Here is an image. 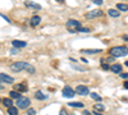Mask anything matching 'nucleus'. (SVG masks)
<instances>
[{
    "label": "nucleus",
    "instance_id": "18",
    "mask_svg": "<svg viewBox=\"0 0 128 115\" xmlns=\"http://www.w3.org/2000/svg\"><path fill=\"white\" fill-rule=\"evenodd\" d=\"M2 104L5 106V108H12V104H13V101H12V99H4L3 101H2Z\"/></svg>",
    "mask_w": 128,
    "mask_h": 115
},
{
    "label": "nucleus",
    "instance_id": "5",
    "mask_svg": "<svg viewBox=\"0 0 128 115\" xmlns=\"http://www.w3.org/2000/svg\"><path fill=\"white\" fill-rule=\"evenodd\" d=\"M74 95H76V91H74V90H72L69 86H67V87H64V88H63V97L72 99Z\"/></svg>",
    "mask_w": 128,
    "mask_h": 115
},
{
    "label": "nucleus",
    "instance_id": "21",
    "mask_svg": "<svg viewBox=\"0 0 128 115\" xmlns=\"http://www.w3.org/2000/svg\"><path fill=\"white\" fill-rule=\"evenodd\" d=\"M94 110L95 111H104L105 108H104V105H101V104H95V105H94Z\"/></svg>",
    "mask_w": 128,
    "mask_h": 115
},
{
    "label": "nucleus",
    "instance_id": "11",
    "mask_svg": "<svg viewBox=\"0 0 128 115\" xmlns=\"http://www.w3.org/2000/svg\"><path fill=\"white\" fill-rule=\"evenodd\" d=\"M12 45L16 47V49H20V47H26L27 46V42H24V41H20V40H14Z\"/></svg>",
    "mask_w": 128,
    "mask_h": 115
},
{
    "label": "nucleus",
    "instance_id": "37",
    "mask_svg": "<svg viewBox=\"0 0 128 115\" xmlns=\"http://www.w3.org/2000/svg\"><path fill=\"white\" fill-rule=\"evenodd\" d=\"M3 88H4V86L2 85V82H0V90H3Z\"/></svg>",
    "mask_w": 128,
    "mask_h": 115
},
{
    "label": "nucleus",
    "instance_id": "23",
    "mask_svg": "<svg viewBox=\"0 0 128 115\" xmlns=\"http://www.w3.org/2000/svg\"><path fill=\"white\" fill-rule=\"evenodd\" d=\"M91 95V97L94 99V100H98V101H101V96L100 95H98V93H95V92H92V93H90Z\"/></svg>",
    "mask_w": 128,
    "mask_h": 115
},
{
    "label": "nucleus",
    "instance_id": "40",
    "mask_svg": "<svg viewBox=\"0 0 128 115\" xmlns=\"http://www.w3.org/2000/svg\"><path fill=\"white\" fill-rule=\"evenodd\" d=\"M2 101H3V100H0V102H2Z\"/></svg>",
    "mask_w": 128,
    "mask_h": 115
},
{
    "label": "nucleus",
    "instance_id": "7",
    "mask_svg": "<svg viewBox=\"0 0 128 115\" xmlns=\"http://www.w3.org/2000/svg\"><path fill=\"white\" fill-rule=\"evenodd\" d=\"M0 82L6 83V85H14V79L10 77V76L4 74V73H0Z\"/></svg>",
    "mask_w": 128,
    "mask_h": 115
},
{
    "label": "nucleus",
    "instance_id": "17",
    "mask_svg": "<svg viewBox=\"0 0 128 115\" xmlns=\"http://www.w3.org/2000/svg\"><path fill=\"white\" fill-rule=\"evenodd\" d=\"M20 97V95H19V92H17V91H10L9 92V99H16V100H18Z\"/></svg>",
    "mask_w": 128,
    "mask_h": 115
},
{
    "label": "nucleus",
    "instance_id": "33",
    "mask_svg": "<svg viewBox=\"0 0 128 115\" xmlns=\"http://www.w3.org/2000/svg\"><path fill=\"white\" fill-rule=\"evenodd\" d=\"M82 114H83V115H91V113H90V111H87V110H84Z\"/></svg>",
    "mask_w": 128,
    "mask_h": 115
},
{
    "label": "nucleus",
    "instance_id": "27",
    "mask_svg": "<svg viewBox=\"0 0 128 115\" xmlns=\"http://www.w3.org/2000/svg\"><path fill=\"white\" fill-rule=\"evenodd\" d=\"M92 3L96 4V5H101V4H102V0H94Z\"/></svg>",
    "mask_w": 128,
    "mask_h": 115
},
{
    "label": "nucleus",
    "instance_id": "15",
    "mask_svg": "<svg viewBox=\"0 0 128 115\" xmlns=\"http://www.w3.org/2000/svg\"><path fill=\"white\" fill-rule=\"evenodd\" d=\"M116 9L120 10V12H128V4L119 3V4H116Z\"/></svg>",
    "mask_w": 128,
    "mask_h": 115
},
{
    "label": "nucleus",
    "instance_id": "31",
    "mask_svg": "<svg viewBox=\"0 0 128 115\" xmlns=\"http://www.w3.org/2000/svg\"><path fill=\"white\" fill-rule=\"evenodd\" d=\"M10 53H12L13 55H16V54H18V50L17 49H12V50H10Z\"/></svg>",
    "mask_w": 128,
    "mask_h": 115
},
{
    "label": "nucleus",
    "instance_id": "36",
    "mask_svg": "<svg viewBox=\"0 0 128 115\" xmlns=\"http://www.w3.org/2000/svg\"><path fill=\"white\" fill-rule=\"evenodd\" d=\"M123 40H126V41H128V36H123Z\"/></svg>",
    "mask_w": 128,
    "mask_h": 115
},
{
    "label": "nucleus",
    "instance_id": "1",
    "mask_svg": "<svg viewBox=\"0 0 128 115\" xmlns=\"http://www.w3.org/2000/svg\"><path fill=\"white\" fill-rule=\"evenodd\" d=\"M109 54L113 58H122L128 54V46H114L109 50Z\"/></svg>",
    "mask_w": 128,
    "mask_h": 115
},
{
    "label": "nucleus",
    "instance_id": "26",
    "mask_svg": "<svg viewBox=\"0 0 128 115\" xmlns=\"http://www.w3.org/2000/svg\"><path fill=\"white\" fill-rule=\"evenodd\" d=\"M101 68H102L104 70H109V69H110L109 64H105V63H101Z\"/></svg>",
    "mask_w": 128,
    "mask_h": 115
},
{
    "label": "nucleus",
    "instance_id": "30",
    "mask_svg": "<svg viewBox=\"0 0 128 115\" xmlns=\"http://www.w3.org/2000/svg\"><path fill=\"white\" fill-rule=\"evenodd\" d=\"M73 68H74V69H78V70H84V68H82V67H78V65H74V64H73Z\"/></svg>",
    "mask_w": 128,
    "mask_h": 115
},
{
    "label": "nucleus",
    "instance_id": "32",
    "mask_svg": "<svg viewBox=\"0 0 128 115\" xmlns=\"http://www.w3.org/2000/svg\"><path fill=\"white\" fill-rule=\"evenodd\" d=\"M123 87H124L126 90H128V81H126V82H124V85H123Z\"/></svg>",
    "mask_w": 128,
    "mask_h": 115
},
{
    "label": "nucleus",
    "instance_id": "14",
    "mask_svg": "<svg viewBox=\"0 0 128 115\" xmlns=\"http://www.w3.org/2000/svg\"><path fill=\"white\" fill-rule=\"evenodd\" d=\"M35 97H36L37 100H46V99H48V95H46V93H42L41 91H37V92L35 93Z\"/></svg>",
    "mask_w": 128,
    "mask_h": 115
},
{
    "label": "nucleus",
    "instance_id": "8",
    "mask_svg": "<svg viewBox=\"0 0 128 115\" xmlns=\"http://www.w3.org/2000/svg\"><path fill=\"white\" fill-rule=\"evenodd\" d=\"M74 91H76V93H78V95H82V96H84V95H87V93H90L88 87H87V86H83V85L77 86V88L74 90Z\"/></svg>",
    "mask_w": 128,
    "mask_h": 115
},
{
    "label": "nucleus",
    "instance_id": "12",
    "mask_svg": "<svg viewBox=\"0 0 128 115\" xmlns=\"http://www.w3.org/2000/svg\"><path fill=\"white\" fill-rule=\"evenodd\" d=\"M41 23V18L38 17V15H34L31 18V26L32 27H36V26H38Z\"/></svg>",
    "mask_w": 128,
    "mask_h": 115
},
{
    "label": "nucleus",
    "instance_id": "4",
    "mask_svg": "<svg viewBox=\"0 0 128 115\" xmlns=\"http://www.w3.org/2000/svg\"><path fill=\"white\" fill-rule=\"evenodd\" d=\"M27 65H28V63H26V61H17V63H13V64L10 65V70H12V72L26 70Z\"/></svg>",
    "mask_w": 128,
    "mask_h": 115
},
{
    "label": "nucleus",
    "instance_id": "2",
    "mask_svg": "<svg viewBox=\"0 0 128 115\" xmlns=\"http://www.w3.org/2000/svg\"><path fill=\"white\" fill-rule=\"evenodd\" d=\"M67 28L70 33H76L81 28V22L76 20V19H69V20H67Z\"/></svg>",
    "mask_w": 128,
    "mask_h": 115
},
{
    "label": "nucleus",
    "instance_id": "9",
    "mask_svg": "<svg viewBox=\"0 0 128 115\" xmlns=\"http://www.w3.org/2000/svg\"><path fill=\"white\" fill-rule=\"evenodd\" d=\"M13 88L14 91L17 92H26L28 88H27V85L23 82V83H16V85H13Z\"/></svg>",
    "mask_w": 128,
    "mask_h": 115
},
{
    "label": "nucleus",
    "instance_id": "6",
    "mask_svg": "<svg viewBox=\"0 0 128 115\" xmlns=\"http://www.w3.org/2000/svg\"><path fill=\"white\" fill-rule=\"evenodd\" d=\"M102 15V12L101 10H99V9H95V10H91V12H88V13H86V17L87 19H92V18H98V17H101Z\"/></svg>",
    "mask_w": 128,
    "mask_h": 115
},
{
    "label": "nucleus",
    "instance_id": "10",
    "mask_svg": "<svg viewBox=\"0 0 128 115\" xmlns=\"http://www.w3.org/2000/svg\"><path fill=\"white\" fill-rule=\"evenodd\" d=\"M81 53H83V54H90V55H92V54L102 53V50H101V49H82V50H81Z\"/></svg>",
    "mask_w": 128,
    "mask_h": 115
},
{
    "label": "nucleus",
    "instance_id": "3",
    "mask_svg": "<svg viewBox=\"0 0 128 115\" xmlns=\"http://www.w3.org/2000/svg\"><path fill=\"white\" fill-rule=\"evenodd\" d=\"M17 108L18 109H30V105H31V100L28 97H22L20 96L18 100H17Z\"/></svg>",
    "mask_w": 128,
    "mask_h": 115
},
{
    "label": "nucleus",
    "instance_id": "34",
    "mask_svg": "<svg viewBox=\"0 0 128 115\" xmlns=\"http://www.w3.org/2000/svg\"><path fill=\"white\" fill-rule=\"evenodd\" d=\"M2 17H3V18H4L5 20H6V22H10V20H9V18H8V17H5L4 14H2Z\"/></svg>",
    "mask_w": 128,
    "mask_h": 115
},
{
    "label": "nucleus",
    "instance_id": "24",
    "mask_svg": "<svg viewBox=\"0 0 128 115\" xmlns=\"http://www.w3.org/2000/svg\"><path fill=\"white\" fill-rule=\"evenodd\" d=\"M27 114H28V115H36V110L32 109V108H30V109H27Z\"/></svg>",
    "mask_w": 128,
    "mask_h": 115
},
{
    "label": "nucleus",
    "instance_id": "13",
    "mask_svg": "<svg viewBox=\"0 0 128 115\" xmlns=\"http://www.w3.org/2000/svg\"><path fill=\"white\" fill-rule=\"evenodd\" d=\"M110 69H112V72L113 73H122V65L120 64H118V63H115V64H113L112 67H110Z\"/></svg>",
    "mask_w": 128,
    "mask_h": 115
},
{
    "label": "nucleus",
    "instance_id": "20",
    "mask_svg": "<svg viewBox=\"0 0 128 115\" xmlns=\"http://www.w3.org/2000/svg\"><path fill=\"white\" fill-rule=\"evenodd\" d=\"M68 106L70 108H83L82 102H68Z\"/></svg>",
    "mask_w": 128,
    "mask_h": 115
},
{
    "label": "nucleus",
    "instance_id": "35",
    "mask_svg": "<svg viewBox=\"0 0 128 115\" xmlns=\"http://www.w3.org/2000/svg\"><path fill=\"white\" fill-rule=\"evenodd\" d=\"M92 114H95V115H102V114H100V113H98V111H95V110H94Z\"/></svg>",
    "mask_w": 128,
    "mask_h": 115
},
{
    "label": "nucleus",
    "instance_id": "19",
    "mask_svg": "<svg viewBox=\"0 0 128 115\" xmlns=\"http://www.w3.org/2000/svg\"><path fill=\"white\" fill-rule=\"evenodd\" d=\"M8 114L9 115H18V108H16V106L9 108L8 109Z\"/></svg>",
    "mask_w": 128,
    "mask_h": 115
},
{
    "label": "nucleus",
    "instance_id": "28",
    "mask_svg": "<svg viewBox=\"0 0 128 115\" xmlns=\"http://www.w3.org/2000/svg\"><path fill=\"white\" fill-rule=\"evenodd\" d=\"M120 77L124 79H128V73H120Z\"/></svg>",
    "mask_w": 128,
    "mask_h": 115
},
{
    "label": "nucleus",
    "instance_id": "16",
    "mask_svg": "<svg viewBox=\"0 0 128 115\" xmlns=\"http://www.w3.org/2000/svg\"><path fill=\"white\" fill-rule=\"evenodd\" d=\"M108 13H109V15L113 17V18H118V17L120 15V13L118 12V10H115V9H109Z\"/></svg>",
    "mask_w": 128,
    "mask_h": 115
},
{
    "label": "nucleus",
    "instance_id": "29",
    "mask_svg": "<svg viewBox=\"0 0 128 115\" xmlns=\"http://www.w3.org/2000/svg\"><path fill=\"white\" fill-rule=\"evenodd\" d=\"M59 115H68V113H67V110H66V109H62Z\"/></svg>",
    "mask_w": 128,
    "mask_h": 115
},
{
    "label": "nucleus",
    "instance_id": "25",
    "mask_svg": "<svg viewBox=\"0 0 128 115\" xmlns=\"http://www.w3.org/2000/svg\"><path fill=\"white\" fill-rule=\"evenodd\" d=\"M78 32H82V33H87V32H90V29H88V28H83V27H81V28L78 29Z\"/></svg>",
    "mask_w": 128,
    "mask_h": 115
},
{
    "label": "nucleus",
    "instance_id": "39",
    "mask_svg": "<svg viewBox=\"0 0 128 115\" xmlns=\"http://www.w3.org/2000/svg\"><path fill=\"white\" fill-rule=\"evenodd\" d=\"M70 115H76V114H70Z\"/></svg>",
    "mask_w": 128,
    "mask_h": 115
},
{
    "label": "nucleus",
    "instance_id": "22",
    "mask_svg": "<svg viewBox=\"0 0 128 115\" xmlns=\"http://www.w3.org/2000/svg\"><path fill=\"white\" fill-rule=\"evenodd\" d=\"M26 6H31V8H35V9H41V5L34 4V3H26Z\"/></svg>",
    "mask_w": 128,
    "mask_h": 115
},
{
    "label": "nucleus",
    "instance_id": "38",
    "mask_svg": "<svg viewBox=\"0 0 128 115\" xmlns=\"http://www.w3.org/2000/svg\"><path fill=\"white\" fill-rule=\"evenodd\" d=\"M124 65H126V67H128V60H127V61H124Z\"/></svg>",
    "mask_w": 128,
    "mask_h": 115
}]
</instances>
